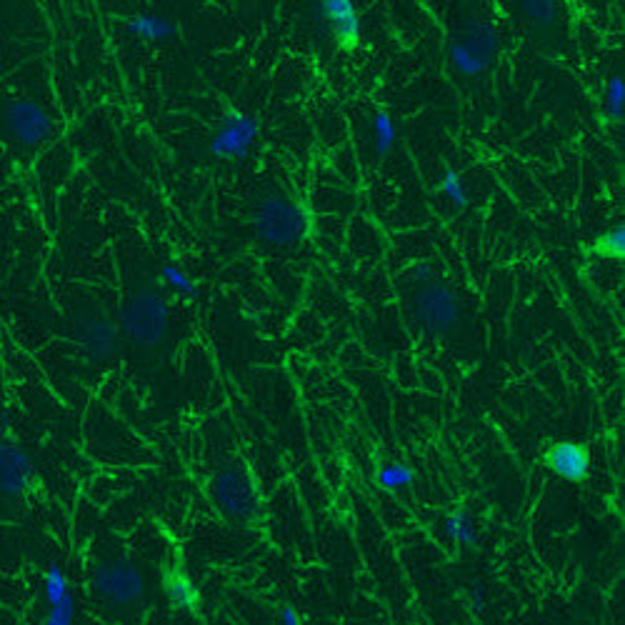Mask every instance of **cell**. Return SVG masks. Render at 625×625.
Here are the masks:
<instances>
[{"mask_svg":"<svg viewBox=\"0 0 625 625\" xmlns=\"http://www.w3.org/2000/svg\"><path fill=\"white\" fill-rule=\"evenodd\" d=\"M120 335L140 350L160 348L170 330V308L158 290H140L123 308L118 320Z\"/></svg>","mask_w":625,"mask_h":625,"instance_id":"cell-1","label":"cell"},{"mask_svg":"<svg viewBox=\"0 0 625 625\" xmlns=\"http://www.w3.org/2000/svg\"><path fill=\"white\" fill-rule=\"evenodd\" d=\"M310 218L305 208L283 195H268L253 213V230L263 243L275 248H288L308 235Z\"/></svg>","mask_w":625,"mask_h":625,"instance_id":"cell-2","label":"cell"},{"mask_svg":"<svg viewBox=\"0 0 625 625\" xmlns=\"http://www.w3.org/2000/svg\"><path fill=\"white\" fill-rule=\"evenodd\" d=\"M498 30L495 25H490L488 20L473 18L463 25L455 40L450 43V65L458 70L460 75H475L485 73L490 68V63L498 55Z\"/></svg>","mask_w":625,"mask_h":625,"instance_id":"cell-3","label":"cell"},{"mask_svg":"<svg viewBox=\"0 0 625 625\" xmlns=\"http://www.w3.org/2000/svg\"><path fill=\"white\" fill-rule=\"evenodd\" d=\"M70 338L90 358L108 360L118 353L123 335L113 315H108L98 305H83L70 318Z\"/></svg>","mask_w":625,"mask_h":625,"instance_id":"cell-4","label":"cell"},{"mask_svg":"<svg viewBox=\"0 0 625 625\" xmlns=\"http://www.w3.org/2000/svg\"><path fill=\"white\" fill-rule=\"evenodd\" d=\"M93 588L105 603L128 608L145 595V575L130 560H105L95 568Z\"/></svg>","mask_w":625,"mask_h":625,"instance_id":"cell-5","label":"cell"},{"mask_svg":"<svg viewBox=\"0 0 625 625\" xmlns=\"http://www.w3.org/2000/svg\"><path fill=\"white\" fill-rule=\"evenodd\" d=\"M415 315H418V323L423 325L425 333L433 335V338H443L458 325V295L453 293L450 285L428 280L418 290V298H415Z\"/></svg>","mask_w":625,"mask_h":625,"instance_id":"cell-6","label":"cell"},{"mask_svg":"<svg viewBox=\"0 0 625 625\" xmlns=\"http://www.w3.org/2000/svg\"><path fill=\"white\" fill-rule=\"evenodd\" d=\"M213 500L233 520H253L260 513V495L255 480L245 470H220L213 480Z\"/></svg>","mask_w":625,"mask_h":625,"instance_id":"cell-7","label":"cell"},{"mask_svg":"<svg viewBox=\"0 0 625 625\" xmlns=\"http://www.w3.org/2000/svg\"><path fill=\"white\" fill-rule=\"evenodd\" d=\"M258 135L260 123L253 115L230 108L220 118L218 128H215L213 138L208 143V150L210 155L220 160H243L250 155Z\"/></svg>","mask_w":625,"mask_h":625,"instance_id":"cell-8","label":"cell"},{"mask_svg":"<svg viewBox=\"0 0 625 625\" xmlns=\"http://www.w3.org/2000/svg\"><path fill=\"white\" fill-rule=\"evenodd\" d=\"M3 128L13 138V143L23 145V148H35L50 138L53 118L38 100L13 98L3 108Z\"/></svg>","mask_w":625,"mask_h":625,"instance_id":"cell-9","label":"cell"},{"mask_svg":"<svg viewBox=\"0 0 625 625\" xmlns=\"http://www.w3.org/2000/svg\"><path fill=\"white\" fill-rule=\"evenodd\" d=\"M35 465L28 450L10 440H0V495L20 498L33 488Z\"/></svg>","mask_w":625,"mask_h":625,"instance_id":"cell-10","label":"cell"},{"mask_svg":"<svg viewBox=\"0 0 625 625\" xmlns=\"http://www.w3.org/2000/svg\"><path fill=\"white\" fill-rule=\"evenodd\" d=\"M543 463L548 465L550 473L568 483H583L590 473V453L578 440H558L550 443L543 453Z\"/></svg>","mask_w":625,"mask_h":625,"instance_id":"cell-11","label":"cell"},{"mask_svg":"<svg viewBox=\"0 0 625 625\" xmlns=\"http://www.w3.org/2000/svg\"><path fill=\"white\" fill-rule=\"evenodd\" d=\"M315 10L330 25L340 48L350 50L358 45L363 25H360V15L350 0H325V3H315Z\"/></svg>","mask_w":625,"mask_h":625,"instance_id":"cell-12","label":"cell"},{"mask_svg":"<svg viewBox=\"0 0 625 625\" xmlns=\"http://www.w3.org/2000/svg\"><path fill=\"white\" fill-rule=\"evenodd\" d=\"M125 30L130 35L140 40H148V43H163V40H173L175 35L180 33L178 23L165 15H155V13H140V15H130L125 20Z\"/></svg>","mask_w":625,"mask_h":625,"instance_id":"cell-13","label":"cell"},{"mask_svg":"<svg viewBox=\"0 0 625 625\" xmlns=\"http://www.w3.org/2000/svg\"><path fill=\"white\" fill-rule=\"evenodd\" d=\"M165 595L178 610H195L200 603L198 588L188 578V573L180 568L168 570V575H165Z\"/></svg>","mask_w":625,"mask_h":625,"instance_id":"cell-14","label":"cell"},{"mask_svg":"<svg viewBox=\"0 0 625 625\" xmlns=\"http://www.w3.org/2000/svg\"><path fill=\"white\" fill-rule=\"evenodd\" d=\"M443 530L448 535V540H453L455 545H463V548H473L478 543V530H475V523L465 510H453L445 518Z\"/></svg>","mask_w":625,"mask_h":625,"instance_id":"cell-15","label":"cell"},{"mask_svg":"<svg viewBox=\"0 0 625 625\" xmlns=\"http://www.w3.org/2000/svg\"><path fill=\"white\" fill-rule=\"evenodd\" d=\"M395 138H398V133H395V123L393 118H390L388 110H378L373 118V150L378 158H385V155L393 153L395 148Z\"/></svg>","mask_w":625,"mask_h":625,"instance_id":"cell-16","label":"cell"},{"mask_svg":"<svg viewBox=\"0 0 625 625\" xmlns=\"http://www.w3.org/2000/svg\"><path fill=\"white\" fill-rule=\"evenodd\" d=\"M415 470L405 463H385L378 468V485L388 493H400L413 485Z\"/></svg>","mask_w":625,"mask_h":625,"instance_id":"cell-17","label":"cell"},{"mask_svg":"<svg viewBox=\"0 0 625 625\" xmlns=\"http://www.w3.org/2000/svg\"><path fill=\"white\" fill-rule=\"evenodd\" d=\"M518 10L538 28H553L558 20V5L553 0H523L518 3Z\"/></svg>","mask_w":625,"mask_h":625,"instance_id":"cell-18","label":"cell"},{"mask_svg":"<svg viewBox=\"0 0 625 625\" xmlns=\"http://www.w3.org/2000/svg\"><path fill=\"white\" fill-rule=\"evenodd\" d=\"M43 595L50 605L60 603L70 595V585H68V575L60 565H48L43 575Z\"/></svg>","mask_w":625,"mask_h":625,"instance_id":"cell-19","label":"cell"},{"mask_svg":"<svg viewBox=\"0 0 625 625\" xmlns=\"http://www.w3.org/2000/svg\"><path fill=\"white\" fill-rule=\"evenodd\" d=\"M593 250L598 255H603V258L623 260L625 258V228L623 225H615V228L605 230V233L593 243Z\"/></svg>","mask_w":625,"mask_h":625,"instance_id":"cell-20","label":"cell"},{"mask_svg":"<svg viewBox=\"0 0 625 625\" xmlns=\"http://www.w3.org/2000/svg\"><path fill=\"white\" fill-rule=\"evenodd\" d=\"M160 280H163L170 290L185 295V298H198V285H195V280L190 278V275H185L180 268H175V265L170 263L163 265V268H160Z\"/></svg>","mask_w":625,"mask_h":625,"instance_id":"cell-21","label":"cell"},{"mask_svg":"<svg viewBox=\"0 0 625 625\" xmlns=\"http://www.w3.org/2000/svg\"><path fill=\"white\" fill-rule=\"evenodd\" d=\"M623 105H625V80L623 75H610L608 85H605V110H608L610 120H623Z\"/></svg>","mask_w":625,"mask_h":625,"instance_id":"cell-22","label":"cell"},{"mask_svg":"<svg viewBox=\"0 0 625 625\" xmlns=\"http://www.w3.org/2000/svg\"><path fill=\"white\" fill-rule=\"evenodd\" d=\"M440 190H443L445 198H448L455 208H465V205H468V190H465L463 178H460L455 170H445L443 180H440Z\"/></svg>","mask_w":625,"mask_h":625,"instance_id":"cell-23","label":"cell"},{"mask_svg":"<svg viewBox=\"0 0 625 625\" xmlns=\"http://www.w3.org/2000/svg\"><path fill=\"white\" fill-rule=\"evenodd\" d=\"M73 620H75V598L68 595V598L60 600V603L50 605V613L45 615L43 625H73Z\"/></svg>","mask_w":625,"mask_h":625,"instance_id":"cell-24","label":"cell"},{"mask_svg":"<svg viewBox=\"0 0 625 625\" xmlns=\"http://www.w3.org/2000/svg\"><path fill=\"white\" fill-rule=\"evenodd\" d=\"M280 625H303V620H300V615L295 613V608L285 605L283 613H280Z\"/></svg>","mask_w":625,"mask_h":625,"instance_id":"cell-25","label":"cell"},{"mask_svg":"<svg viewBox=\"0 0 625 625\" xmlns=\"http://www.w3.org/2000/svg\"><path fill=\"white\" fill-rule=\"evenodd\" d=\"M470 603H473L475 610L483 608V588H480V583H473V588H470Z\"/></svg>","mask_w":625,"mask_h":625,"instance_id":"cell-26","label":"cell"},{"mask_svg":"<svg viewBox=\"0 0 625 625\" xmlns=\"http://www.w3.org/2000/svg\"><path fill=\"white\" fill-rule=\"evenodd\" d=\"M5 430H8V418H5V410H3V405H0V440H3Z\"/></svg>","mask_w":625,"mask_h":625,"instance_id":"cell-27","label":"cell"}]
</instances>
